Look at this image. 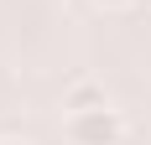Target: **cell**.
<instances>
[{"instance_id":"6da1fadb","label":"cell","mask_w":151,"mask_h":145,"mask_svg":"<svg viewBox=\"0 0 151 145\" xmlns=\"http://www.w3.org/2000/svg\"><path fill=\"white\" fill-rule=\"evenodd\" d=\"M125 114L115 104H99V109H83V114H68V140L73 145H125Z\"/></svg>"},{"instance_id":"3957f363","label":"cell","mask_w":151,"mask_h":145,"mask_svg":"<svg viewBox=\"0 0 151 145\" xmlns=\"http://www.w3.org/2000/svg\"><path fill=\"white\" fill-rule=\"evenodd\" d=\"M89 5H99V11H125V5H136V0H89Z\"/></svg>"},{"instance_id":"277c9868","label":"cell","mask_w":151,"mask_h":145,"mask_svg":"<svg viewBox=\"0 0 151 145\" xmlns=\"http://www.w3.org/2000/svg\"><path fill=\"white\" fill-rule=\"evenodd\" d=\"M0 145H31V140H0Z\"/></svg>"},{"instance_id":"7a4b0ae2","label":"cell","mask_w":151,"mask_h":145,"mask_svg":"<svg viewBox=\"0 0 151 145\" xmlns=\"http://www.w3.org/2000/svg\"><path fill=\"white\" fill-rule=\"evenodd\" d=\"M99 104H109V99H104V83H94V78H78V83L63 88V109L68 114H83V109H99Z\"/></svg>"}]
</instances>
